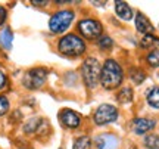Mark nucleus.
Here are the masks:
<instances>
[{
  "label": "nucleus",
  "instance_id": "nucleus-1",
  "mask_svg": "<svg viewBox=\"0 0 159 149\" xmlns=\"http://www.w3.org/2000/svg\"><path fill=\"white\" fill-rule=\"evenodd\" d=\"M122 81V69L114 59H108L103 63L102 71H100V83L105 89L112 90L121 84Z\"/></svg>",
  "mask_w": 159,
  "mask_h": 149
},
{
  "label": "nucleus",
  "instance_id": "nucleus-2",
  "mask_svg": "<svg viewBox=\"0 0 159 149\" xmlns=\"http://www.w3.org/2000/svg\"><path fill=\"white\" fill-rule=\"evenodd\" d=\"M57 49H59V52H61L62 55H66V56H78V55H83V53H84L85 44L78 35L66 34L59 40Z\"/></svg>",
  "mask_w": 159,
  "mask_h": 149
},
{
  "label": "nucleus",
  "instance_id": "nucleus-3",
  "mask_svg": "<svg viewBox=\"0 0 159 149\" xmlns=\"http://www.w3.org/2000/svg\"><path fill=\"white\" fill-rule=\"evenodd\" d=\"M100 71H102V67H100L97 59L89 58L84 61V63H83V78H84L85 86L89 89H94L97 86V83L100 81Z\"/></svg>",
  "mask_w": 159,
  "mask_h": 149
},
{
  "label": "nucleus",
  "instance_id": "nucleus-4",
  "mask_svg": "<svg viewBox=\"0 0 159 149\" xmlns=\"http://www.w3.org/2000/svg\"><path fill=\"white\" fill-rule=\"evenodd\" d=\"M74 19V12L72 11H59L55 15H52L49 21V28L55 34H61L68 28Z\"/></svg>",
  "mask_w": 159,
  "mask_h": 149
},
{
  "label": "nucleus",
  "instance_id": "nucleus-5",
  "mask_svg": "<svg viewBox=\"0 0 159 149\" xmlns=\"http://www.w3.org/2000/svg\"><path fill=\"white\" fill-rule=\"evenodd\" d=\"M46 77H47V71L44 68H33L27 71V74L24 75L22 84L30 90H35L44 84Z\"/></svg>",
  "mask_w": 159,
  "mask_h": 149
},
{
  "label": "nucleus",
  "instance_id": "nucleus-6",
  "mask_svg": "<svg viewBox=\"0 0 159 149\" xmlns=\"http://www.w3.org/2000/svg\"><path fill=\"white\" fill-rule=\"evenodd\" d=\"M116 118H118V109L109 103L100 105L94 112V123L97 126H105L109 123H114Z\"/></svg>",
  "mask_w": 159,
  "mask_h": 149
},
{
  "label": "nucleus",
  "instance_id": "nucleus-7",
  "mask_svg": "<svg viewBox=\"0 0 159 149\" xmlns=\"http://www.w3.org/2000/svg\"><path fill=\"white\" fill-rule=\"evenodd\" d=\"M78 30L85 39H96L102 34V24L94 19H83L78 22Z\"/></svg>",
  "mask_w": 159,
  "mask_h": 149
},
{
  "label": "nucleus",
  "instance_id": "nucleus-8",
  "mask_svg": "<svg viewBox=\"0 0 159 149\" xmlns=\"http://www.w3.org/2000/svg\"><path fill=\"white\" fill-rule=\"evenodd\" d=\"M59 120L65 127L68 128H75V127L80 126L81 123V118L77 112H74L72 109H62L59 112Z\"/></svg>",
  "mask_w": 159,
  "mask_h": 149
},
{
  "label": "nucleus",
  "instance_id": "nucleus-9",
  "mask_svg": "<svg viewBox=\"0 0 159 149\" xmlns=\"http://www.w3.org/2000/svg\"><path fill=\"white\" fill-rule=\"evenodd\" d=\"M97 149H116L118 146V139L114 134H99L94 139Z\"/></svg>",
  "mask_w": 159,
  "mask_h": 149
},
{
  "label": "nucleus",
  "instance_id": "nucleus-10",
  "mask_svg": "<svg viewBox=\"0 0 159 149\" xmlns=\"http://www.w3.org/2000/svg\"><path fill=\"white\" fill-rule=\"evenodd\" d=\"M134 132L137 134H144V133L150 132L152 128H155L156 123L153 120H149V118H137L134 120Z\"/></svg>",
  "mask_w": 159,
  "mask_h": 149
},
{
  "label": "nucleus",
  "instance_id": "nucleus-11",
  "mask_svg": "<svg viewBox=\"0 0 159 149\" xmlns=\"http://www.w3.org/2000/svg\"><path fill=\"white\" fill-rule=\"evenodd\" d=\"M136 28L143 33V34H149V33H152L153 31V25L149 22V19L143 13H137L136 16Z\"/></svg>",
  "mask_w": 159,
  "mask_h": 149
},
{
  "label": "nucleus",
  "instance_id": "nucleus-12",
  "mask_svg": "<svg viewBox=\"0 0 159 149\" xmlns=\"http://www.w3.org/2000/svg\"><path fill=\"white\" fill-rule=\"evenodd\" d=\"M115 12L124 21H130L133 18V11H131V7L125 2H115Z\"/></svg>",
  "mask_w": 159,
  "mask_h": 149
},
{
  "label": "nucleus",
  "instance_id": "nucleus-13",
  "mask_svg": "<svg viewBox=\"0 0 159 149\" xmlns=\"http://www.w3.org/2000/svg\"><path fill=\"white\" fill-rule=\"evenodd\" d=\"M146 99H148V103L152 108L159 109V87L149 89L148 93H146Z\"/></svg>",
  "mask_w": 159,
  "mask_h": 149
},
{
  "label": "nucleus",
  "instance_id": "nucleus-14",
  "mask_svg": "<svg viewBox=\"0 0 159 149\" xmlns=\"http://www.w3.org/2000/svg\"><path fill=\"white\" fill-rule=\"evenodd\" d=\"M116 99H118V102H121V103H130L131 100H133V90H131L130 87L121 89L118 93V96H116Z\"/></svg>",
  "mask_w": 159,
  "mask_h": 149
},
{
  "label": "nucleus",
  "instance_id": "nucleus-15",
  "mask_svg": "<svg viewBox=\"0 0 159 149\" xmlns=\"http://www.w3.org/2000/svg\"><path fill=\"white\" fill-rule=\"evenodd\" d=\"M41 123H43V120L41 118H31V120L24 126V132L25 133H35L37 130H39V127L41 126Z\"/></svg>",
  "mask_w": 159,
  "mask_h": 149
},
{
  "label": "nucleus",
  "instance_id": "nucleus-16",
  "mask_svg": "<svg viewBox=\"0 0 159 149\" xmlns=\"http://www.w3.org/2000/svg\"><path fill=\"white\" fill-rule=\"evenodd\" d=\"M143 143L148 149H159V136L158 134H149L144 137Z\"/></svg>",
  "mask_w": 159,
  "mask_h": 149
},
{
  "label": "nucleus",
  "instance_id": "nucleus-17",
  "mask_svg": "<svg viewBox=\"0 0 159 149\" xmlns=\"http://www.w3.org/2000/svg\"><path fill=\"white\" fill-rule=\"evenodd\" d=\"M90 139L87 136H81V137L74 140V149H90Z\"/></svg>",
  "mask_w": 159,
  "mask_h": 149
},
{
  "label": "nucleus",
  "instance_id": "nucleus-18",
  "mask_svg": "<svg viewBox=\"0 0 159 149\" xmlns=\"http://www.w3.org/2000/svg\"><path fill=\"white\" fill-rule=\"evenodd\" d=\"M143 47H159V39L158 37H153L152 34L144 35V39L142 41Z\"/></svg>",
  "mask_w": 159,
  "mask_h": 149
},
{
  "label": "nucleus",
  "instance_id": "nucleus-19",
  "mask_svg": "<svg viewBox=\"0 0 159 149\" xmlns=\"http://www.w3.org/2000/svg\"><path fill=\"white\" fill-rule=\"evenodd\" d=\"M130 77H131V80L134 81L136 84H142L143 81H144V78H146V74L143 72L142 69H133L131 71V74H130Z\"/></svg>",
  "mask_w": 159,
  "mask_h": 149
},
{
  "label": "nucleus",
  "instance_id": "nucleus-20",
  "mask_svg": "<svg viewBox=\"0 0 159 149\" xmlns=\"http://www.w3.org/2000/svg\"><path fill=\"white\" fill-rule=\"evenodd\" d=\"M2 44L6 47V49H11L12 46V33L9 28H6L3 33H2Z\"/></svg>",
  "mask_w": 159,
  "mask_h": 149
},
{
  "label": "nucleus",
  "instance_id": "nucleus-21",
  "mask_svg": "<svg viewBox=\"0 0 159 149\" xmlns=\"http://www.w3.org/2000/svg\"><path fill=\"white\" fill-rule=\"evenodd\" d=\"M148 62L152 67H159V50H152L148 55Z\"/></svg>",
  "mask_w": 159,
  "mask_h": 149
},
{
  "label": "nucleus",
  "instance_id": "nucleus-22",
  "mask_svg": "<svg viewBox=\"0 0 159 149\" xmlns=\"http://www.w3.org/2000/svg\"><path fill=\"white\" fill-rule=\"evenodd\" d=\"M112 44H114V41H112L111 37H102V39L99 40V46H100V49H111Z\"/></svg>",
  "mask_w": 159,
  "mask_h": 149
},
{
  "label": "nucleus",
  "instance_id": "nucleus-23",
  "mask_svg": "<svg viewBox=\"0 0 159 149\" xmlns=\"http://www.w3.org/2000/svg\"><path fill=\"white\" fill-rule=\"evenodd\" d=\"M9 111V100L5 96H0V115H5Z\"/></svg>",
  "mask_w": 159,
  "mask_h": 149
},
{
  "label": "nucleus",
  "instance_id": "nucleus-24",
  "mask_svg": "<svg viewBox=\"0 0 159 149\" xmlns=\"http://www.w3.org/2000/svg\"><path fill=\"white\" fill-rule=\"evenodd\" d=\"M6 15H7V12H6V9L3 7V6H0V25H2L3 22H5Z\"/></svg>",
  "mask_w": 159,
  "mask_h": 149
},
{
  "label": "nucleus",
  "instance_id": "nucleus-25",
  "mask_svg": "<svg viewBox=\"0 0 159 149\" xmlns=\"http://www.w3.org/2000/svg\"><path fill=\"white\" fill-rule=\"evenodd\" d=\"M6 86V75L3 71H0V90Z\"/></svg>",
  "mask_w": 159,
  "mask_h": 149
},
{
  "label": "nucleus",
  "instance_id": "nucleus-26",
  "mask_svg": "<svg viewBox=\"0 0 159 149\" xmlns=\"http://www.w3.org/2000/svg\"><path fill=\"white\" fill-rule=\"evenodd\" d=\"M31 3H33V5H39V6H44V5H47V2H37V0H33V2H31Z\"/></svg>",
  "mask_w": 159,
  "mask_h": 149
},
{
  "label": "nucleus",
  "instance_id": "nucleus-27",
  "mask_svg": "<svg viewBox=\"0 0 159 149\" xmlns=\"http://www.w3.org/2000/svg\"><path fill=\"white\" fill-rule=\"evenodd\" d=\"M131 149H136V148H131Z\"/></svg>",
  "mask_w": 159,
  "mask_h": 149
}]
</instances>
